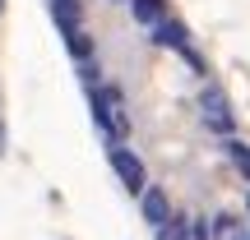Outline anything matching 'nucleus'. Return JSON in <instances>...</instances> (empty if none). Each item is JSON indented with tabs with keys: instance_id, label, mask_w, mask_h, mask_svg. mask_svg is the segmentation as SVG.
I'll return each mask as SVG.
<instances>
[{
	"instance_id": "nucleus-1",
	"label": "nucleus",
	"mask_w": 250,
	"mask_h": 240,
	"mask_svg": "<svg viewBox=\"0 0 250 240\" xmlns=\"http://www.w3.org/2000/svg\"><path fill=\"white\" fill-rule=\"evenodd\" d=\"M88 111H93V129L107 143H125L130 139V111H125V92L116 83H98L88 88Z\"/></svg>"
},
{
	"instance_id": "nucleus-14",
	"label": "nucleus",
	"mask_w": 250,
	"mask_h": 240,
	"mask_svg": "<svg viewBox=\"0 0 250 240\" xmlns=\"http://www.w3.org/2000/svg\"><path fill=\"white\" fill-rule=\"evenodd\" d=\"M0 9H5V0H0Z\"/></svg>"
},
{
	"instance_id": "nucleus-3",
	"label": "nucleus",
	"mask_w": 250,
	"mask_h": 240,
	"mask_svg": "<svg viewBox=\"0 0 250 240\" xmlns=\"http://www.w3.org/2000/svg\"><path fill=\"white\" fill-rule=\"evenodd\" d=\"M107 162H111V171H116V180L139 199V189L148 185V166H144V157L130 148V143H107Z\"/></svg>"
},
{
	"instance_id": "nucleus-16",
	"label": "nucleus",
	"mask_w": 250,
	"mask_h": 240,
	"mask_svg": "<svg viewBox=\"0 0 250 240\" xmlns=\"http://www.w3.org/2000/svg\"><path fill=\"white\" fill-rule=\"evenodd\" d=\"M246 240H250V236H246Z\"/></svg>"
},
{
	"instance_id": "nucleus-4",
	"label": "nucleus",
	"mask_w": 250,
	"mask_h": 240,
	"mask_svg": "<svg viewBox=\"0 0 250 240\" xmlns=\"http://www.w3.org/2000/svg\"><path fill=\"white\" fill-rule=\"evenodd\" d=\"M139 217L148 226H162L171 217V199H167V189H162V185H144L139 189Z\"/></svg>"
},
{
	"instance_id": "nucleus-13",
	"label": "nucleus",
	"mask_w": 250,
	"mask_h": 240,
	"mask_svg": "<svg viewBox=\"0 0 250 240\" xmlns=\"http://www.w3.org/2000/svg\"><path fill=\"white\" fill-rule=\"evenodd\" d=\"M111 5H125V0H111Z\"/></svg>"
},
{
	"instance_id": "nucleus-6",
	"label": "nucleus",
	"mask_w": 250,
	"mask_h": 240,
	"mask_svg": "<svg viewBox=\"0 0 250 240\" xmlns=\"http://www.w3.org/2000/svg\"><path fill=\"white\" fill-rule=\"evenodd\" d=\"M125 9L139 28H153L158 18H167V0H125Z\"/></svg>"
},
{
	"instance_id": "nucleus-9",
	"label": "nucleus",
	"mask_w": 250,
	"mask_h": 240,
	"mask_svg": "<svg viewBox=\"0 0 250 240\" xmlns=\"http://www.w3.org/2000/svg\"><path fill=\"white\" fill-rule=\"evenodd\" d=\"M153 240H186V217L171 213L162 226H153Z\"/></svg>"
},
{
	"instance_id": "nucleus-8",
	"label": "nucleus",
	"mask_w": 250,
	"mask_h": 240,
	"mask_svg": "<svg viewBox=\"0 0 250 240\" xmlns=\"http://www.w3.org/2000/svg\"><path fill=\"white\" fill-rule=\"evenodd\" d=\"M223 148H227V157H232V166L241 171V176H246V185H250V143H246V139H236V134H232V139H227Z\"/></svg>"
},
{
	"instance_id": "nucleus-12",
	"label": "nucleus",
	"mask_w": 250,
	"mask_h": 240,
	"mask_svg": "<svg viewBox=\"0 0 250 240\" xmlns=\"http://www.w3.org/2000/svg\"><path fill=\"white\" fill-rule=\"evenodd\" d=\"M186 240H208V217H186Z\"/></svg>"
},
{
	"instance_id": "nucleus-5",
	"label": "nucleus",
	"mask_w": 250,
	"mask_h": 240,
	"mask_svg": "<svg viewBox=\"0 0 250 240\" xmlns=\"http://www.w3.org/2000/svg\"><path fill=\"white\" fill-rule=\"evenodd\" d=\"M148 33H153V46H162V51H181V55L190 51V33H186V23H176V18H158Z\"/></svg>"
},
{
	"instance_id": "nucleus-10",
	"label": "nucleus",
	"mask_w": 250,
	"mask_h": 240,
	"mask_svg": "<svg viewBox=\"0 0 250 240\" xmlns=\"http://www.w3.org/2000/svg\"><path fill=\"white\" fill-rule=\"evenodd\" d=\"M79 79H83V88H98L102 83V65L98 60H79Z\"/></svg>"
},
{
	"instance_id": "nucleus-11",
	"label": "nucleus",
	"mask_w": 250,
	"mask_h": 240,
	"mask_svg": "<svg viewBox=\"0 0 250 240\" xmlns=\"http://www.w3.org/2000/svg\"><path fill=\"white\" fill-rule=\"evenodd\" d=\"M208 236H236V217L232 213H218L213 226H208Z\"/></svg>"
},
{
	"instance_id": "nucleus-15",
	"label": "nucleus",
	"mask_w": 250,
	"mask_h": 240,
	"mask_svg": "<svg viewBox=\"0 0 250 240\" xmlns=\"http://www.w3.org/2000/svg\"><path fill=\"white\" fill-rule=\"evenodd\" d=\"M246 203H250V194H246Z\"/></svg>"
},
{
	"instance_id": "nucleus-2",
	"label": "nucleus",
	"mask_w": 250,
	"mask_h": 240,
	"mask_svg": "<svg viewBox=\"0 0 250 240\" xmlns=\"http://www.w3.org/2000/svg\"><path fill=\"white\" fill-rule=\"evenodd\" d=\"M199 116H204L208 134H223V139L236 134V111H232V102H227V92L218 88V83H204V92H199Z\"/></svg>"
},
{
	"instance_id": "nucleus-7",
	"label": "nucleus",
	"mask_w": 250,
	"mask_h": 240,
	"mask_svg": "<svg viewBox=\"0 0 250 240\" xmlns=\"http://www.w3.org/2000/svg\"><path fill=\"white\" fill-rule=\"evenodd\" d=\"M61 37H65V46H70L74 60H93V51H98V46H93L88 28H74V33H61Z\"/></svg>"
}]
</instances>
